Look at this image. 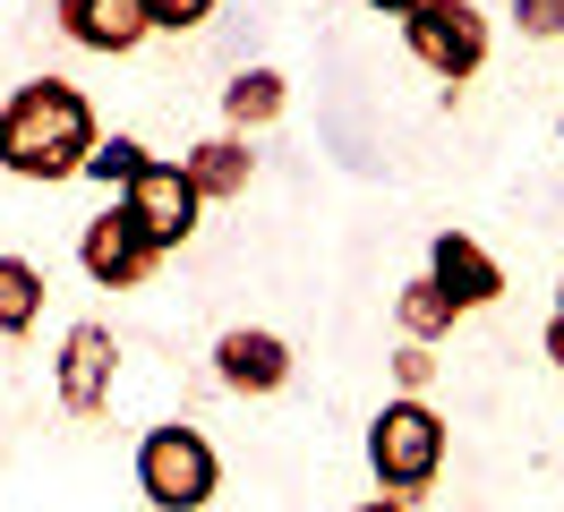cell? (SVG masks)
<instances>
[{
  "label": "cell",
  "instance_id": "1",
  "mask_svg": "<svg viewBox=\"0 0 564 512\" xmlns=\"http://www.w3.org/2000/svg\"><path fill=\"white\" fill-rule=\"evenodd\" d=\"M95 102L77 95L69 77H35L0 102V171L9 179H35V188H61V179H86L95 163Z\"/></svg>",
  "mask_w": 564,
  "mask_h": 512
},
{
  "label": "cell",
  "instance_id": "2",
  "mask_svg": "<svg viewBox=\"0 0 564 512\" xmlns=\"http://www.w3.org/2000/svg\"><path fill=\"white\" fill-rule=\"evenodd\" d=\"M368 478H377V495H427L436 478H445V418L411 393H393L377 418H368Z\"/></svg>",
  "mask_w": 564,
  "mask_h": 512
},
{
  "label": "cell",
  "instance_id": "3",
  "mask_svg": "<svg viewBox=\"0 0 564 512\" xmlns=\"http://www.w3.org/2000/svg\"><path fill=\"white\" fill-rule=\"evenodd\" d=\"M214 487H223V461H214V444L197 427L163 418V427L138 436V495L154 512H206Z\"/></svg>",
  "mask_w": 564,
  "mask_h": 512
},
{
  "label": "cell",
  "instance_id": "4",
  "mask_svg": "<svg viewBox=\"0 0 564 512\" xmlns=\"http://www.w3.org/2000/svg\"><path fill=\"white\" fill-rule=\"evenodd\" d=\"M402 43H411V61L427 77H445V86H470L479 68H488V18H479V0H420L411 18H402Z\"/></svg>",
  "mask_w": 564,
  "mask_h": 512
},
{
  "label": "cell",
  "instance_id": "5",
  "mask_svg": "<svg viewBox=\"0 0 564 512\" xmlns=\"http://www.w3.org/2000/svg\"><path fill=\"white\" fill-rule=\"evenodd\" d=\"M111 384H120V341H111V325H69L61 334V359H52V393H61V410L69 418H104L111 410Z\"/></svg>",
  "mask_w": 564,
  "mask_h": 512
},
{
  "label": "cell",
  "instance_id": "6",
  "mask_svg": "<svg viewBox=\"0 0 564 512\" xmlns=\"http://www.w3.org/2000/svg\"><path fill=\"white\" fill-rule=\"evenodd\" d=\"M120 214H129V222H138V231L154 239L163 257H172V248H188V231H197L206 197L188 188V171H180V163H163V154H154V163H145L138 179L120 188Z\"/></svg>",
  "mask_w": 564,
  "mask_h": 512
},
{
  "label": "cell",
  "instance_id": "7",
  "mask_svg": "<svg viewBox=\"0 0 564 512\" xmlns=\"http://www.w3.org/2000/svg\"><path fill=\"white\" fill-rule=\"evenodd\" d=\"M77 265H86V282H95V291H138L145 273L163 265V248H154V239H145L120 205H111V214H95V222L77 231Z\"/></svg>",
  "mask_w": 564,
  "mask_h": 512
},
{
  "label": "cell",
  "instance_id": "8",
  "mask_svg": "<svg viewBox=\"0 0 564 512\" xmlns=\"http://www.w3.org/2000/svg\"><path fill=\"white\" fill-rule=\"evenodd\" d=\"M52 18H61V34H69L77 52H95V61H129L145 34H154L145 0H52Z\"/></svg>",
  "mask_w": 564,
  "mask_h": 512
},
{
  "label": "cell",
  "instance_id": "9",
  "mask_svg": "<svg viewBox=\"0 0 564 512\" xmlns=\"http://www.w3.org/2000/svg\"><path fill=\"white\" fill-rule=\"evenodd\" d=\"M214 375H223V393H248V402H265L291 384V341L265 334V325H231V334L214 341Z\"/></svg>",
  "mask_w": 564,
  "mask_h": 512
},
{
  "label": "cell",
  "instance_id": "10",
  "mask_svg": "<svg viewBox=\"0 0 564 512\" xmlns=\"http://www.w3.org/2000/svg\"><path fill=\"white\" fill-rule=\"evenodd\" d=\"M427 273H436V291H454L462 316L505 299V265L488 257V239H470V231H436V248H427Z\"/></svg>",
  "mask_w": 564,
  "mask_h": 512
},
{
  "label": "cell",
  "instance_id": "11",
  "mask_svg": "<svg viewBox=\"0 0 564 512\" xmlns=\"http://www.w3.org/2000/svg\"><path fill=\"white\" fill-rule=\"evenodd\" d=\"M180 171H188V188H197L206 205H231V197H248V179H257V154H248V137L214 129V137H197V145L180 154Z\"/></svg>",
  "mask_w": 564,
  "mask_h": 512
},
{
  "label": "cell",
  "instance_id": "12",
  "mask_svg": "<svg viewBox=\"0 0 564 512\" xmlns=\"http://www.w3.org/2000/svg\"><path fill=\"white\" fill-rule=\"evenodd\" d=\"M282 111H291V77H282V68H240V77L223 86V129L231 137L274 129Z\"/></svg>",
  "mask_w": 564,
  "mask_h": 512
},
{
  "label": "cell",
  "instance_id": "13",
  "mask_svg": "<svg viewBox=\"0 0 564 512\" xmlns=\"http://www.w3.org/2000/svg\"><path fill=\"white\" fill-rule=\"evenodd\" d=\"M393 325H402V341H436L462 325V307H454V291H436V273H411L402 291H393Z\"/></svg>",
  "mask_w": 564,
  "mask_h": 512
},
{
  "label": "cell",
  "instance_id": "14",
  "mask_svg": "<svg viewBox=\"0 0 564 512\" xmlns=\"http://www.w3.org/2000/svg\"><path fill=\"white\" fill-rule=\"evenodd\" d=\"M43 316V265H26V257H0V341L35 334Z\"/></svg>",
  "mask_w": 564,
  "mask_h": 512
},
{
  "label": "cell",
  "instance_id": "15",
  "mask_svg": "<svg viewBox=\"0 0 564 512\" xmlns=\"http://www.w3.org/2000/svg\"><path fill=\"white\" fill-rule=\"evenodd\" d=\"M145 163H154V154H145L138 137H104V145H95V163H86V179H104V188H129Z\"/></svg>",
  "mask_w": 564,
  "mask_h": 512
},
{
  "label": "cell",
  "instance_id": "16",
  "mask_svg": "<svg viewBox=\"0 0 564 512\" xmlns=\"http://www.w3.org/2000/svg\"><path fill=\"white\" fill-rule=\"evenodd\" d=\"M223 9V0H145V18H154V34H197Z\"/></svg>",
  "mask_w": 564,
  "mask_h": 512
},
{
  "label": "cell",
  "instance_id": "17",
  "mask_svg": "<svg viewBox=\"0 0 564 512\" xmlns=\"http://www.w3.org/2000/svg\"><path fill=\"white\" fill-rule=\"evenodd\" d=\"M393 384H402L411 402H427V384H436V350H427V341H402V350H393Z\"/></svg>",
  "mask_w": 564,
  "mask_h": 512
},
{
  "label": "cell",
  "instance_id": "18",
  "mask_svg": "<svg viewBox=\"0 0 564 512\" xmlns=\"http://www.w3.org/2000/svg\"><path fill=\"white\" fill-rule=\"evenodd\" d=\"M513 26L530 43H564V0H513Z\"/></svg>",
  "mask_w": 564,
  "mask_h": 512
},
{
  "label": "cell",
  "instance_id": "19",
  "mask_svg": "<svg viewBox=\"0 0 564 512\" xmlns=\"http://www.w3.org/2000/svg\"><path fill=\"white\" fill-rule=\"evenodd\" d=\"M539 350H547V359L564 368V316H547V341H539Z\"/></svg>",
  "mask_w": 564,
  "mask_h": 512
},
{
  "label": "cell",
  "instance_id": "20",
  "mask_svg": "<svg viewBox=\"0 0 564 512\" xmlns=\"http://www.w3.org/2000/svg\"><path fill=\"white\" fill-rule=\"evenodd\" d=\"M351 512H411L402 495H368V504H351Z\"/></svg>",
  "mask_w": 564,
  "mask_h": 512
},
{
  "label": "cell",
  "instance_id": "21",
  "mask_svg": "<svg viewBox=\"0 0 564 512\" xmlns=\"http://www.w3.org/2000/svg\"><path fill=\"white\" fill-rule=\"evenodd\" d=\"M368 9H386V18H411V9H420V0H368Z\"/></svg>",
  "mask_w": 564,
  "mask_h": 512
},
{
  "label": "cell",
  "instance_id": "22",
  "mask_svg": "<svg viewBox=\"0 0 564 512\" xmlns=\"http://www.w3.org/2000/svg\"><path fill=\"white\" fill-rule=\"evenodd\" d=\"M556 316H564V282H556Z\"/></svg>",
  "mask_w": 564,
  "mask_h": 512
},
{
  "label": "cell",
  "instance_id": "23",
  "mask_svg": "<svg viewBox=\"0 0 564 512\" xmlns=\"http://www.w3.org/2000/svg\"><path fill=\"white\" fill-rule=\"evenodd\" d=\"M556 137H564V120H556Z\"/></svg>",
  "mask_w": 564,
  "mask_h": 512
}]
</instances>
